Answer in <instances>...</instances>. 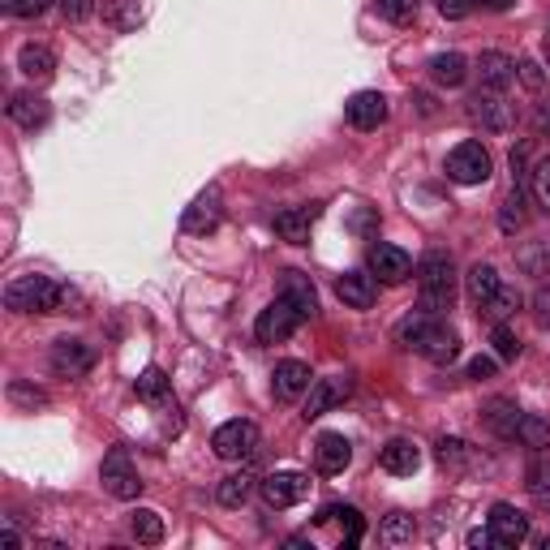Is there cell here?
Masks as SVG:
<instances>
[{
    "label": "cell",
    "instance_id": "33",
    "mask_svg": "<svg viewBox=\"0 0 550 550\" xmlns=\"http://www.w3.org/2000/svg\"><path fill=\"white\" fill-rule=\"evenodd\" d=\"M134 392L138 400H147V404H159V400H168V374L164 370H142L138 374V383H134Z\"/></svg>",
    "mask_w": 550,
    "mask_h": 550
},
{
    "label": "cell",
    "instance_id": "17",
    "mask_svg": "<svg viewBox=\"0 0 550 550\" xmlns=\"http://www.w3.org/2000/svg\"><path fill=\"white\" fill-rule=\"evenodd\" d=\"M349 379H314L310 383V396H306V422H314V417H323V413H331L336 404L349 396Z\"/></svg>",
    "mask_w": 550,
    "mask_h": 550
},
{
    "label": "cell",
    "instance_id": "21",
    "mask_svg": "<svg viewBox=\"0 0 550 550\" xmlns=\"http://www.w3.org/2000/svg\"><path fill=\"white\" fill-rule=\"evenodd\" d=\"M48 117H52L48 99H39V95H31V91H22V95L9 99V121H13V125L39 129V125H48Z\"/></svg>",
    "mask_w": 550,
    "mask_h": 550
},
{
    "label": "cell",
    "instance_id": "44",
    "mask_svg": "<svg viewBox=\"0 0 550 550\" xmlns=\"http://www.w3.org/2000/svg\"><path fill=\"white\" fill-rule=\"evenodd\" d=\"M520 267L525 271H533V275H550V245H538V250H525L520 254Z\"/></svg>",
    "mask_w": 550,
    "mask_h": 550
},
{
    "label": "cell",
    "instance_id": "42",
    "mask_svg": "<svg viewBox=\"0 0 550 550\" xmlns=\"http://www.w3.org/2000/svg\"><path fill=\"white\" fill-rule=\"evenodd\" d=\"M52 0H0V9L13 13V18H39V13H48Z\"/></svg>",
    "mask_w": 550,
    "mask_h": 550
},
{
    "label": "cell",
    "instance_id": "4",
    "mask_svg": "<svg viewBox=\"0 0 550 550\" xmlns=\"http://www.w3.org/2000/svg\"><path fill=\"white\" fill-rule=\"evenodd\" d=\"M99 482H104V490L112 499H138V490H142V477H138V469H134V460H129L125 447H112V452L104 456Z\"/></svg>",
    "mask_w": 550,
    "mask_h": 550
},
{
    "label": "cell",
    "instance_id": "23",
    "mask_svg": "<svg viewBox=\"0 0 550 550\" xmlns=\"http://www.w3.org/2000/svg\"><path fill=\"white\" fill-rule=\"evenodd\" d=\"M314 207H293V211H280L275 215V233H280L288 245H306L310 241V224H314Z\"/></svg>",
    "mask_w": 550,
    "mask_h": 550
},
{
    "label": "cell",
    "instance_id": "48",
    "mask_svg": "<svg viewBox=\"0 0 550 550\" xmlns=\"http://www.w3.org/2000/svg\"><path fill=\"white\" fill-rule=\"evenodd\" d=\"M61 9H65L69 22H82L86 13H91V0H61Z\"/></svg>",
    "mask_w": 550,
    "mask_h": 550
},
{
    "label": "cell",
    "instance_id": "47",
    "mask_svg": "<svg viewBox=\"0 0 550 550\" xmlns=\"http://www.w3.org/2000/svg\"><path fill=\"white\" fill-rule=\"evenodd\" d=\"M469 9H473V0H439V13H443V18H465Z\"/></svg>",
    "mask_w": 550,
    "mask_h": 550
},
{
    "label": "cell",
    "instance_id": "41",
    "mask_svg": "<svg viewBox=\"0 0 550 550\" xmlns=\"http://www.w3.org/2000/svg\"><path fill=\"white\" fill-rule=\"evenodd\" d=\"M439 460H443V465H452V469H465L469 443H460V439H439Z\"/></svg>",
    "mask_w": 550,
    "mask_h": 550
},
{
    "label": "cell",
    "instance_id": "6",
    "mask_svg": "<svg viewBox=\"0 0 550 550\" xmlns=\"http://www.w3.org/2000/svg\"><path fill=\"white\" fill-rule=\"evenodd\" d=\"M447 177L456 185H482L490 177V151L482 142H460V147L447 155Z\"/></svg>",
    "mask_w": 550,
    "mask_h": 550
},
{
    "label": "cell",
    "instance_id": "28",
    "mask_svg": "<svg viewBox=\"0 0 550 550\" xmlns=\"http://www.w3.org/2000/svg\"><path fill=\"white\" fill-rule=\"evenodd\" d=\"M129 529H134V538L142 546H159V542H164V516H159L155 508H138L134 516H129Z\"/></svg>",
    "mask_w": 550,
    "mask_h": 550
},
{
    "label": "cell",
    "instance_id": "30",
    "mask_svg": "<svg viewBox=\"0 0 550 550\" xmlns=\"http://www.w3.org/2000/svg\"><path fill=\"white\" fill-rule=\"evenodd\" d=\"M327 520H340V529H344V546H353L361 538V512L357 508H340V503H331V508L318 512V525H327Z\"/></svg>",
    "mask_w": 550,
    "mask_h": 550
},
{
    "label": "cell",
    "instance_id": "38",
    "mask_svg": "<svg viewBox=\"0 0 550 550\" xmlns=\"http://www.w3.org/2000/svg\"><path fill=\"white\" fill-rule=\"evenodd\" d=\"M520 207H525V190L516 185L512 198L503 202V215H499V228H503V233H516V228L525 224V211H520Z\"/></svg>",
    "mask_w": 550,
    "mask_h": 550
},
{
    "label": "cell",
    "instance_id": "37",
    "mask_svg": "<svg viewBox=\"0 0 550 550\" xmlns=\"http://www.w3.org/2000/svg\"><path fill=\"white\" fill-rule=\"evenodd\" d=\"M520 301H525V297H520L516 288H503V284H499V293L490 297L482 310H486L490 318H499V323H503V318H508V314H516V310H520Z\"/></svg>",
    "mask_w": 550,
    "mask_h": 550
},
{
    "label": "cell",
    "instance_id": "46",
    "mask_svg": "<svg viewBox=\"0 0 550 550\" xmlns=\"http://www.w3.org/2000/svg\"><path fill=\"white\" fill-rule=\"evenodd\" d=\"M490 374H495V357H473L469 361V379L482 383V379H490Z\"/></svg>",
    "mask_w": 550,
    "mask_h": 550
},
{
    "label": "cell",
    "instance_id": "50",
    "mask_svg": "<svg viewBox=\"0 0 550 550\" xmlns=\"http://www.w3.org/2000/svg\"><path fill=\"white\" fill-rule=\"evenodd\" d=\"M473 5H482L486 13H508V9L516 5V0H473Z\"/></svg>",
    "mask_w": 550,
    "mask_h": 550
},
{
    "label": "cell",
    "instance_id": "49",
    "mask_svg": "<svg viewBox=\"0 0 550 550\" xmlns=\"http://www.w3.org/2000/svg\"><path fill=\"white\" fill-rule=\"evenodd\" d=\"M469 546H473V550L495 546V533H490V529H473V533H469Z\"/></svg>",
    "mask_w": 550,
    "mask_h": 550
},
{
    "label": "cell",
    "instance_id": "14",
    "mask_svg": "<svg viewBox=\"0 0 550 550\" xmlns=\"http://www.w3.org/2000/svg\"><path fill=\"white\" fill-rule=\"evenodd\" d=\"M310 383H314V374H310L306 361H280L275 374H271V392H275V400H284V404L297 400V396H306Z\"/></svg>",
    "mask_w": 550,
    "mask_h": 550
},
{
    "label": "cell",
    "instance_id": "7",
    "mask_svg": "<svg viewBox=\"0 0 550 550\" xmlns=\"http://www.w3.org/2000/svg\"><path fill=\"white\" fill-rule=\"evenodd\" d=\"M211 447L220 460H250L258 452V426L254 422H224L220 430L211 434Z\"/></svg>",
    "mask_w": 550,
    "mask_h": 550
},
{
    "label": "cell",
    "instance_id": "27",
    "mask_svg": "<svg viewBox=\"0 0 550 550\" xmlns=\"http://www.w3.org/2000/svg\"><path fill=\"white\" fill-rule=\"evenodd\" d=\"M465 284H469V297H473V306H486L490 297L499 293V271L490 267V263H473L469 267V275H465Z\"/></svg>",
    "mask_w": 550,
    "mask_h": 550
},
{
    "label": "cell",
    "instance_id": "34",
    "mask_svg": "<svg viewBox=\"0 0 550 550\" xmlns=\"http://www.w3.org/2000/svg\"><path fill=\"white\" fill-rule=\"evenodd\" d=\"M529 194H533V202H538V211L550 215V155L533 164V172H529Z\"/></svg>",
    "mask_w": 550,
    "mask_h": 550
},
{
    "label": "cell",
    "instance_id": "35",
    "mask_svg": "<svg viewBox=\"0 0 550 550\" xmlns=\"http://www.w3.org/2000/svg\"><path fill=\"white\" fill-rule=\"evenodd\" d=\"M104 18L117 26V31H134V26L142 22V9H138V0H112V5L104 9Z\"/></svg>",
    "mask_w": 550,
    "mask_h": 550
},
{
    "label": "cell",
    "instance_id": "52",
    "mask_svg": "<svg viewBox=\"0 0 550 550\" xmlns=\"http://www.w3.org/2000/svg\"><path fill=\"white\" fill-rule=\"evenodd\" d=\"M538 125H542V129H550V108H542V112H538Z\"/></svg>",
    "mask_w": 550,
    "mask_h": 550
},
{
    "label": "cell",
    "instance_id": "25",
    "mask_svg": "<svg viewBox=\"0 0 550 550\" xmlns=\"http://www.w3.org/2000/svg\"><path fill=\"white\" fill-rule=\"evenodd\" d=\"M18 69L31 82H48L56 74V56L48 48H39V43H26V48L18 52Z\"/></svg>",
    "mask_w": 550,
    "mask_h": 550
},
{
    "label": "cell",
    "instance_id": "29",
    "mask_svg": "<svg viewBox=\"0 0 550 550\" xmlns=\"http://www.w3.org/2000/svg\"><path fill=\"white\" fill-rule=\"evenodd\" d=\"M413 538H417V520L404 516V512H392L379 525V542L383 546H404V542H413Z\"/></svg>",
    "mask_w": 550,
    "mask_h": 550
},
{
    "label": "cell",
    "instance_id": "31",
    "mask_svg": "<svg viewBox=\"0 0 550 550\" xmlns=\"http://www.w3.org/2000/svg\"><path fill=\"white\" fill-rule=\"evenodd\" d=\"M254 495V477L250 473H233V477H224L220 490H215V499L224 503V508H241L245 499Z\"/></svg>",
    "mask_w": 550,
    "mask_h": 550
},
{
    "label": "cell",
    "instance_id": "18",
    "mask_svg": "<svg viewBox=\"0 0 550 550\" xmlns=\"http://www.w3.org/2000/svg\"><path fill=\"white\" fill-rule=\"evenodd\" d=\"M520 413L512 400H490L486 409H482V422H486V430L495 434V439H503V443H516V430H520Z\"/></svg>",
    "mask_w": 550,
    "mask_h": 550
},
{
    "label": "cell",
    "instance_id": "5",
    "mask_svg": "<svg viewBox=\"0 0 550 550\" xmlns=\"http://www.w3.org/2000/svg\"><path fill=\"white\" fill-rule=\"evenodd\" d=\"M306 323V318L297 314V306L293 301H284V297H275L271 306L258 314V323H254V336H258V344H284L293 331Z\"/></svg>",
    "mask_w": 550,
    "mask_h": 550
},
{
    "label": "cell",
    "instance_id": "19",
    "mask_svg": "<svg viewBox=\"0 0 550 550\" xmlns=\"http://www.w3.org/2000/svg\"><path fill=\"white\" fill-rule=\"evenodd\" d=\"M280 297H284V301H293L301 318H314V314H318V293H314L310 275H301V271H284V275H280Z\"/></svg>",
    "mask_w": 550,
    "mask_h": 550
},
{
    "label": "cell",
    "instance_id": "3",
    "mask_svg": "<svg viewBox=\"0 0 550 550\" xmlns=\"http://www.w3.org/2000/svg\"><path fill=\"white\" fill-rule=\"evenodd\" d=\"M417 297H422L426 314L452 310V301H456V263H452V254L430 250L422 263H417Z\"/></svg>",
    "mask_w": 550,
    "mask_h": 550
},
{
    "label": "cell",
    "instance_id": "39",
    "mask_svg": "<svg viewBox=\"0 0 550 550\" xmlns=\"http://www.w3.org/2000/svg\"><path fill=\"white\" fill-rule=\"evenodd\" d=\"M379 13L392 26H409L417 18V0H379Z\"/></svg>",
    "mask_w": 550,
    "mask_h": 550
},
{
    "label": "cell",
    "instance_id": "2",
    "mask_svg": "<svg viewBox=\"0 0 550 550\" xmlns=\"http://www.w3.org/2000/svg\"><path fill=\"white\" fill-rule=\"evenodd\" d=\"M400 344L404 349H417L426 361H434V366H452V361L460 357L456 327L439 323V314H426V310H417L400 323Z\"/></svg>",
    "mask_w": 550,
    "mask_h": 550
},
{
    "label": "cell",
    "instance_id": "10",
    "mask_svg": "<svg viewBox=\"0 0 550 550\" xmlns=\"http://www.w3.org/2000/svg\"><path fill=\"white\" fill-rule=\"evenodd\" d=\"M370 271L379 284H404L413 275V258L400 250V245H374L370 250Z\"/></svg>",
    "mask_w": 550,
    "mask_h": 550
},
{
    "label": "cell",
    "instance_id": "8",
    "mask_svg": "<svg viewBox=\"0 0 550 550\" xmlns=\"http://www.w3.org/2000/svg\"><path fill=\"white\" fill-rule=\"evenodd\" d=\"M486 529L495 533V546H520L529 538V516L516 503H495L486 516Z\"/></svg>",
    "mask_w": 550,
    "mask_h": 550
},
{
    "label": "cell",
    "instance_id": "20",
    "mask_svg": "<svg viewBox=\"0 0 550 550\" xmlns=\"http://www.w3.org/2000/svg\"><path fill=\"white\" fill-rule=\"evenodd\" d=\"M477 74H482L486 91H508V86L516 82V61H512V56H503V52H482Z\"/></svg>",
    "mask_w": 550,
    "mask_h": 550
},
{
    "label": "cell",
    "instance_id": "40",
    "mask_svg": "<svg viewBox=\"0 0 550 550\" xmlns=\"http://www.w3.org/2000/svg\"><path fill=\"white\" fill-rule=\"evenodd\" d=\"M490 344H495V353L503 361H516L520 357V340H516V331L508 323H495V331H490Z\"/></svg>",
    "mask_w": 550,
    "mask_h": 550
},
{
    "label": "cell",
    "instance_id": "15",
    "mask_svg": "<svg viewBox=\"0 0 550 550\" xmlns=\"http://www.w3.org/2000/svg\"><path fill=\"white\" fill-rule=\"evenodd\" d=\"M220 220H224V202H220V190H207V194H198L194 202H190V211H185V233H215L220 228Z\"/></svg>",
    "mask_w": 550,
    "mask_h": 550
},
{
    "label": "cell",
    "instance_id": "12",
    "mask_svg": "<svg viewBox=\"0 0 550 550\" xmlns=\"http://www.w3.org/2000/svg\"><path fill=\"white\" fill-rule=\"evenodd\" d=\"M344 117L353 129H379L387 121V95L383 91H357L349 104H344Z\"/></svg>",
    "mask_w": 550,
    "mask_h": 550
},
{
    "label": "cell",
    "instance_id": "51",
    "mask_svg": "<svg viewBox=\"0 0 550 550\" xmlns=\"http://www.w3.org/2000/svg\"><path fill=\"white\" fill-rule=\"evenodd\" d=\"M0 542H5L9 550H18V546H22V538H18V529H13V525H0Z\"/></svg>",
    "mask_w": 550,
    "mask_h": 550
},
{
    "label": "cell",
    "instance_id": "9",
    "mask_svg": "<svg viewBox=\"0 0 550 550\" xmlns=\"http://www.w3.org/2000/svg\"><path fill=\"white\" fill-rule=\"evenodd\" d=\"M95 366V349L86 340H56L52 344V370L61 374V379H82V374H91Z\"/></svg>",
    "mask_w": 550,
    "mask_h": 550
},
{
    "label": "cell",
    "instance_id": "32",
    "mask_svg": "<svg viewBox=\"0 0 550 550\" xmlns=\"http://www.w3.org/2000/svg\"><path fill=\"white\" fill-rule=\"evenodd\" d=\"M516 443L533 447V452H546V447H550V422H542V417L525 413V417H520V430H516Z\"/></svg>",
    "mask_w": 550,
    "mask_h": 550
},
{
    "label": "cell",
    "instance_id": "22",
    "mask_svg": "<svg viewBox=\"0 0 550 550\" xmlns=\"http://www.w3.org/2000/svg\"><path fill=\"white\" fill-rule=\"evenodd\" d=\"M379 465L396 477H409V473H417V465H422V452H417L413 439H392L379 452Z\"/></svg>",
    "mask_w": 550,
    "mask_h": 550
},
{
    "label": "cell",
    "instance_id": "43",
    "mask_svg": "<svg viewBox=\"0 0 550 550\" xmlns=\"http://www.w3.org/2000/svg\"><path fill=\"white\" fill-rule=\"evenodd\" d=\"M9 400L26 404V409H43V404H48V396H43L39 387H26V383H9Z\"/></svg>",
    "mask_w": 550,
    "mask_h": 550
},
{
    "label": "cell",
    "instance_id": "1",
    "mask_svg": "<svg viewBox=\"0 0 550 550\" xmlns=\"http://www.w3.org/2000/svg\"><path fill=\"white\" fill-rule=\"evenodd\" d=\"M5 306L13 314H78L82 297L69 284L48 280V275H18L5 288Z\"/></svg>",
    "mask_w": 550,
    "mask_h": 550
},
{
    "label": "cell",
    "instance_id": "16",
    "mask_svg": "<svg viewBox=\"0 0 550 550\" xmlns=\"http://www.w3.org/2000/svg\"><path fill=\"white\" fill-rule=\"evenodd\" d=\"M349 460H353V443L344 439V434H336V430L318 434V443H314L318 473H344V469H349Z\"/></svg>",
    "mask_w": 550,
    "mask_h": 550
},
{
    "label": "cell",
    "instance_id": "11",
    "mask_svg": "<svg viewBox=\"0 0 550 550\" xmlns=\"http://www.w3.org/2000/svg\"><path fill=\"white\" fill-rule=\"evenodd\" d=\"M258 490H263L267 508H293V503H301V499L310 495V477H301V473H271Z\"/></svg>",
    "mask_w": 550,
    "mask_h": 550
},
{
    "label": "cell",
    "instance_id": "13",
    "mask_svg": "<svg viewBox=\"0 0 550 550\" xmlns=\"http://www.w3.org/2000/svg\"><path fill=\"white\" fill-rule=\"evenodd\" d=\"M336 297L349 310H370L374 301H379V280L366 275V271H344L340 280H336Z\"/></svg>",
    "mask_w": 550,
    "mask_h": 550
},
{
    "label": "cell",
    "instance_id": "26",
    "mask_svg": "<svg viewBox=\"0 0 550 550\" xmlns=\"http://www.w3.org/2000/svg\"><path fill=\"white\" fill-rule=\"evenodd\" d=\"M430 78L452 91V86H460V82L469 78V61H465L460 52H439V56L430 61Z\"/></svg>",
    "mask_w": 550,
    "mask_h": 550
},
{
    "label": "cell",
    "instance_id": "36",
    "mask_svg": "<svg viewBox=\"0 0 550 550\" xmlns=\"http://www.w3.org/2000/svg\"><path fill=\"white\" fill-rule=\"evenodd\" d=\"M529 495L538 503L542 512H550V465L538 460V465H529Z\"/></svg>",
    "mask_w": 550,
    "mask_h": 550
},
{
    "label": "cell",
    "instance_id": "45",
    "mask_svg": "<svg viewBox=\"0 0 550 550\" xmlns=\"http://www.w3.org/2000/svg\"><path fill=\"white\" fill-rule=\"evenodd\" d=\"M516 78L525 82L533 95H538L542 86H546V74H542V65H533V61H520V65H516Z\"/></svg>",
    "mask_w": 550,
    "mask_h": 550
},
{
    "label": "cell",
    "instance_id": "24",
    "mask_svg": "<svg viewBox=\"0 0 550 550\" xmlns=\"http://www.w3.org/2000/svg\"><path fill=\"white\" fill-rule=\"evenodd\" d=\"M469 117L482 129H490V134H503V129H508V108H503L495 95H473L469 99Z\"/></svg>",
    "mask_w": 550,
    "mask_h": 550
}]
</instances>
